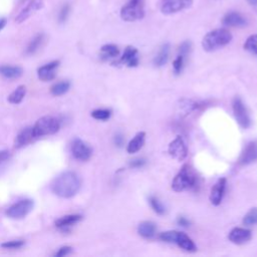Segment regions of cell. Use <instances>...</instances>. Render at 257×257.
Wrapping results in <instances>:
<instances>
[{
	"mask_svg": "<svg viewBox=\"0 0 257 257\" xmlns=\"http://www.w3.org/2000/svg\"><path fill=\"white\" fill-rule=\"evenodd\" d=\"M81 185L80 177L75 172L68 171L62 173L54 180L51 184V190L62 198H72L79 192Z\"/></svg>",
	"mask_w": 257,
	"mask_h": 257,
	"instance_id": "cell-1",
	"label": "cell"
},
{
	"mask_svg": "<svg viewBox=\"0 0 257 257\" xmlns=\"http://www.w3.org/2000/svg\"><path fill=\"white\" fill-rule=\"evenodd\" d=\"M232 40V34L229 30L219 28L208 32L202 40V46L206 51H214L226 46Z\"/></svg>",
	"mask_w": 257,
	"mask_h": 257,
	"instance_id": "cell-2",
	"label": "cell"
},
{
	"mask_svg": "<svg viewBox=\"0 0 257 257\" xmlns=\"http://www.w3.org/2000/svg\"><path fill=\"white\" fill-rule=\"evenodd\" d=\"M196 182L197 177L195 172L188 164H185L173 179L172 189L175 192H183L186 190H190L196 186Z\"/></svg>",
	"mask_w": 257,
	"mask_h": 257,
	"instance_id": "cell-3",
	"label": "cell"
},
{
	"mask_svg": "<svg viewBox=\"0 0 257 257\" xmlns=\"http://www.w3.org/2000/svg\"><path fill=\"white\" fill-rule=\"evenodd\" d=\"M61 128V123L57 118L45 116L40 118L32 127V132L35 139L56 134Z\"/></svg>",
	"mask_w": 257,
	"mask_h": 257,
	"instance_id": "cell-4",
	"label": "cell"
},
{
	"mask_svg": "<svg viewBox=\"0 0 257 257\" xmlns=\"http://www.w3.org/2000/svg\"><path fill=\"white\" fill-rule=\"evenodd\" d=\"M160 239L167 243H175L182 249L189 252H195L197 250V247L192 239L183 232L175 230L166 231L160 234Z\"/></svg>",
	"mask_w": 257,
	"mask_h": 257,
	"instance_id": "cell-5",
	"label": "cell"
},
{
	"mask_svg": "<svg viewBox=\"0 0 257 257\" xmlns=\"http://www.w3.org/2000/svg\"><path fill=\"white\" fill-rule=\"evenodd\" d=\"M145 16L144 0H130L121 9V17L123 20L132 22L143 19Z\"/></svg>",
	"mask_w": 257,
	"mask_h": 257,
	"instance_id": "cell-6",
	"label": "cell"
},
{
	"mask_svg": "<svg viewBox=\"0 0 257 257\" xmlns=\"http://www.w3.org/2000/svg\"><path fill=\"white\" fill-rule=\"evenodd\" d=\"M32 209L33 201L30 199H24L10 206L6 211V215L12 219H21L29 214Z\"/></svg>",
	"mask_w": 257,
	"mask_h": 257,
	"instance_id": "cell-7",
	"label": "cell"
},
{
	"mask_svg": "<svg viewBox=\"0 0 257 257\" xmlns=\"http://www.w3.org/2000/svg\"><path fill=\"white\" fill-rule=\"evenodd\" d=\"M232 109L234 113L235 120L239 124L240 127L243 129H247L251 125V120L249 117V114L247 112V109L245 105L243 104V101L240 97H235L232 102Z\"/></svg>",
	"mask_w": 257,
	"mask_h": 257,
	"instance_id": "cell-8",
	"label": "cell"
},
{
	"mask_svg": "<svg viewBox=\"0 0 257 257\" xmlns=\"http://www.w3.org/2000/svg\"><path fill=\"white\" fill-rule=\"evenodd\" d=\"M193 0H163L161 11L164 14H173L192 6Z\"/></svg>",
	"mask_w": 257,
	"mask_h": 257,
	"instance_id": "cell-9",
	"label": "cell"
},
{
	"mask_svg": "<svg viewBox=\"0 0 257 257\" xmlns=\"http://www.w3.org/2000/svg\"><path fill=\"white\" fill-rule=\"evenodd\" d=\"M168 153L171 157L177 161H183L186 159L188 155V149L185 141L181 136H177V138L170 143L168 147Z\"/></svg>",
	"mask_w": 257,
	"mask_h": 257,
	"instance_id": "cell-10",
	"label": "cell"
},
{
	"mask_svg": "<svg viewBox=\"0 0 257 257\" xmlns=\"http://www.w3.org/2000/svg\"><path fill=\"white\" fill-rule=\"evenodd\" d=\"M72 152L74 157L79 161H87L91 155L92 150L91 148L80 139H76L72 145Z\"/></svg>",
	"mask_w": 257,
	"mask_h": 257,
	"instance_id": "cell-11",
	"label": "cell"
},
{
	"mask_svg": "<svg viewBox=\"0 0 257 257\" xmlns=\"http://www.w3.org/2000/svg\"><path fill=\"white\" fill-rule=\"evenodd\" d=\"M226 185H227V180L225 178H221L212 187L211 193H210V202L214 205V206H218V205L221 204L225 194Z\"/></svg>",
	"mask_w": 257,
	"mask_h": 257,
	"instance_id": "cell-12",
	"label": "cell"
},
{
	"mask_svg": "<svg viewBox=\"0 0 257 257\" xmlns=\"http://www.w3.org/2000/svg\"><path fill=\"white\" fill-rule=\"evenodd\" d=\"M42 6H43V0H30V2L17 15V17L15 18V21L17 23L24 22L37 10L42 8Z\"/></svg>",
	"mask_w": 257,
	"mask_h": 257,
	"instance_id": "cell-13",
	"label": "cell"
},
{
	"mask_svg": "<svg viewBox=\"0 0 257 257\" xmlns=\"http://www.w3.org/2000/svg\"><path fill=\"white\" fill-rule=\"evenodd\" d=\"M257 161V142L249 143L239 158V164L242 166L249 165Z\"/></svg>",
	"mask_w": 257,
	"mask_h": 257,
	"instance_id": "cell-14",
	"label": "cell"
},
{
	"mask_svg": "<svg viewBox=\"0 0 257 257\" xmlns=\"http://www.w3.org/2000/svg\"><path fill=\"white\" fill-rule=\"evenodd\" d=\"M251 237H252V233L250 230L245 228H240V227L233 228L228 235L229 240L232 243L238 244V245L246 243L251 239Z\"/></svg>",
	"mask_w": 257,
	"mask_h": 257,
	"instance_id": "cell-15",
	"label": "cell"
},
{
	"mask_svg": "<svg viewBox=\"0 0 257 257\" xmlns=\"http://www.w3.org/2000/svg\"><path fill=\"white\" fill-rule=\"evenodd\" d=\"M120 63L129 68L137 67L139 65L138 49L134 46H127L121 60H120Z\"/></svg>",
	"mask_w": 257,
	"mask_h": 257,
	"instance_id": "cell-16",
	"label": "cell"
},
{
	"mask_svg": "<svg viewBox=\"0 0 257 257\" xmlns=\"http://www.w3.org/2000/svg\"><path fill=\"white\" fill-rule=\"evenodd\" d=\"M223 25L227 27H243L247 24V20L239 12H228L222 19Z\"/></svg>",
	"mask_w": 257,
	"mask_h": 257,
	"instance_id": "cell-17",
	"label": "cell"
},
{
	"mask_svg": "<svg viewBox=\"0 0 257 257\" xmlns=\"http://www.w3.org/2000/svg\"><path fill=\"white\" fill-rule=\"evenodd\" d=\"M60 66V62H53L49 63L43 67H41L38 70V78L42 81V82H48L54 80L56 78V71Z\"/></svg>",
	"mask_w": 257,
	"mask_h": 257,
	"instance_id": "cell-18",
	"label": "cell"
},
{
	"mask_svg": "<svg viewBox=\"0 0 257 257\" xmlns=\"http://www.w3.org/2000/svg\"><path fill=\"white\" fill-rule=\"evenodd\" d=\"M157 231V227L154 222L151 221H144L141 222L138 226V233L140 236L144 237V238H153L155 236Z\"/></svg>",
	"mask_w": 257,
	"mask_h": 257,
	"instance_id": "cell-19",
	"label": "cell"
},
{
	"mask_svg": "<svg viewBox=\"0 0 257 257\" xmlns=\"http://www.w3.org/2000/svg\"><path fill=\"white\" fill-rule=\"evenodd\" d=\"M145 140H146V133L145 132H139L128 144L127 146V152L129 154H134L137 153L138 151H140L144 144H145Z\"/></svg>",
	"mask_w": 257,
	"mask_h": 257,
	"instance_id": "cell-20",
	"label": "cell"
},
{
	"mask_svg": "<svg viewBox=\"0 0 257 257\" xmlns=\"http://www.w3.org/2000/svg\"><path fill=\"white\" fill-rule=\"evenodd\" d=\"M34 139H35V137H34L33 132H32V127L25 128V129L22 130V131L18 134V136L16 137V140H15V147H17V148L23 147V146L29 144L30 142H32Z\"/></svg>",
	"mask_w": 257,
	"mask_h": 257,
	"instance_id": "cell-21",
	"label": "cell"
},
{
	"mask_svg": "<svg viewBox=\"0 0 257 257\" xmlns=\"http://www.w3.org/2000/svg\"><path fill=\"white\" fill-rule=\"evenodd\" d=\"M81 220H82V216L81 215H68V216L62 217L59 220H57L56 225L60 229L66 230V229L74 226L75 224H77Z\"/></svg>",
	"mask_w": 257,
	"mask_h": 257,
	"instance_id": "cell-22",
	"label": "cell"
},
{
	"mask_svg": "<svg viewBox=\"0 0 257 257\" xmlns=\"http://www.w3.org/2000/svg\"><path fill=\"white\" fill-rule=\"evenodd\" d=\"M169 54H170V45L168 43L163 44L159 50V53L157 57L154 60V65L156 67H163L166 65L169 59Z\"/></svg>",
	"mask_w": 257,
	"mask_h": 257,
	"instance_id": "cell-23",
	"label": "cell"
},
{
	"mask_svg": "<svg viewBox=\"0 0 257 257\" xmlns=\"http://www.w3.org/2000/svg\"><path fill=\"white\" fill-rule=\"evenodd\" d=\"M0 74L6 79H17L22 75V69L19 67L3 66L0 67Z\"/></svg>",
	"mask_w": 257,
	"mask_h": 257,
	"instance_id": "cell-24",
	"label": "cell"
},
{
	"mask_svg": "<svg viewBox=\"0 0 257 257\" xmlns=\"http://www.w3.org/2000/svg\"><path fill=\"white\" fill-rule=\"evenodd\" d=\"M100 53L104 59H114L119 56L120 50L115 44H106L100 48Z\"/></svg>",
	"mask_w": 257,
	"mask_h": 257,
	"instance_id": "cell-25",
	"label": "cell"
},
{
	"mask_svg": "<svg viewBox=\"0 0 257 257\" xmlns=\"http://www.w3.org/2000/svg\"><path fill=\"white\" fill-rule=\"evenodd\" d=\"M26 93V87L24 86H19L9 96H8V100L11 104L17 105L20 104L22 101V99L24 98Z\"/></svg>",
	"mask_w": 257,
	"mask_h": 257,
	"instance_id": "cell-26",
	"label": "cell"
},
{
	"mask_svg": "<svg viewBox=\"0 0 257 257\" xmlns=\"http://www.w3.org/2000/svg\"><path fill=\"white\" fill-rule=\"evenodd\" d=\"M44 39V35L43 34H37L28 44L27 48H26V54L28 55H33L36 50H38V48L41 46L42 42Z\"/></svg>",
	"mask_w": 257,
	"mask_h": 257,
	"instance_id": "cell-27",
	"label": "cell"
},
{
	"mask_svg": "<svg viewBox=\"0 0 257 257\" xmlns=\"http://www.w3.org/2000/svg\"><path fill=\"white\" fill-rule=\"evenodd\" d=\"M244 49L247 50L250 54L257 55V34L250 35L246 39L244 43Z\"/></svg>",
	"mask_w": 257,
	"mask_h": 257,
	"instance_id": "cell-28",
	"label": "cell"
},
{
	"mask_svg": "<svg viewBox=\"0 0 257 257\" xmlns=\"http://www.w3.org/2000/svg\"><path fill=\"white\" fill-rule=\"evenodd\" d=\"M149 202H150V205H151L152 209H153L154 211H155L157 214H159V215L165 214L166 209H165V207L163 206V204L159 201L158 198H156L155 196H151V197L149 198Z\"/></svg>",
	"mask_w": 257,
	"mask_h": 257,
	"instance_id": "cell-29",
	"label": "cell"
},
{
	"mask_svg": "<svg viewBox=\"0 0 257 257\" xmlns=\"http://www.w3.org/2000/svg\"><path fill=\"white\" fill-rule=\"evenodd\" d=\"M70 83L68 82H62V83H59L55 86H51V93H53L54 95H62L64 93H66L69 89H70Z\"/></svg>",
	"mask_w": 257,
	"mask_h": 257,
	"instance_id": "cell-30",
	"label": "cell"
},
{
	"mask_svg": "<svg viewBox=\"0 0 257 257\" xmlns=\"http://www.w3.org/2000/svg\"><path fill=\"white\" fill-rule=\"evenodd\" d=\"M242 223L246 226L257 225V207L252 208L250 211L247 212L242 220Z\"/></svg>",
	"mask_w": 257,
	"mask_h": 257,
	"instance_id": "cell-31",
	"label": "cell"
},
{
	"mask_svg": "<svg viewBox=\"0 0 257 257\" xmlns=\"http://www.w3.org/2000/svg\"><path fill=\"white\" fill-rule=\"evenodd\" d=\"M111 111L110 110H106V109H98V110H94L91 113V117L95 120L98 121H107L110 119L111 117Z\"/></svg>",
	"mask_w": 257,
	"mask_h": 257,
	"instance_id": "cell-32",
	"label": "cell"
},
{
	"mask_svg": "<svg viewBox=\"0 0 257 257\" xmlns=\"http://www.w3.org/2000/svg\"><path fill=\"white\" fill-rule=\"evenodd\" d=\"M70 14H71V5L67 3V4H65V5L62 7V9H61V11H60L59 21H60L61 23L66 22L67 19L69 18Z\"/></svg>",
	"mask_w": 257,
	"mask_h": 257,
	"instance_id": "cell-33",
	"label": "cell"
},
{
	"mask_svg": "<svg viewBox=\"0 0 257 257\" xmlns=\"http://www.w3.org/2000/svg\"><path fill=\"white\" fill-rule=\"evenodd\" d=\"M184 59L185 57L182 56V55H179L177 57V59L174 61L173 63V69H174V72L176 75H179L182 70H183V66H184Z\"/></svg>",
	"mask_w": 257,
	"mask_h": 257,
	"instance_id": "cell-34",
	"label": "cell"
},
{
	"mask_svg": "<svg viewBox=\"0 0 257 257\" xmlns=\"http://www.w3.org/2000/svg\"><path fill=\"white\" fill-rule=\"evenodd\" d=\"M191 48H192V43H191V41H189V40H186V41H184L181 45H180V47H179V53H180V55H182V56H186V55H188L190 51H191Z\"/></svg>",
	"mask_w": 257,
	"mask_h": 257,
	"instance_id": "cell-35",
	"label": "cell"
},
{
	"mask_svg": "<svg viewBox=\"0 0 257 257\" xmlns=\"http://www.w3.org/2000/svg\"><path fill=\"white\" fill-rule=\"evenodd\" d=\"M10 158V154L8 151H0V170L8 162Z\"/></svg>",
	"mask_w": 257,
	"mask_h": 257,
	"instance_id": "cell-36",
	"label": "cell"
},
{
	"mask_svg": "<svg viewBox=\"0 0 257 257\" xmlns=\"http://www.w3.org/2000/svg\"><path fill=\"white\" fill-rule=\"evenodd\" d=\"M23 244H24V241H22V240H13V241L3 243L2 247L8 248V249H16V248L21 247Z\"/></svg>",
	"mask_w": 257,
	"mask_h": 257,
	"instance_id": "cell-37",
	"label": "cell"
},
{
	"mask_svg": "<svg viewBox=\"0 0 257 257\" xmlns=\"http://www.w3.org/2000/svg\"><path fill=\"white\" fill-rule=\"evenodd\" d=\"M146 164V160L143 158H136L134 160H131L129 165L131 168H141Z\"/></svg>",
	"mask_w": 257,
	"mask_h": 257,
	"instance_id": "cell-38",
	"label": "cell"
},
{
	"mask_svg": "<svg viewBox=\"0 0 257 257\" xmlns=\"http://www.w3.org/2000/svg\"><path fill=\"white\" fill-rule=\"evenodd\" d=\"M72 252V247L70 246H65V247H62L55 255L56 256H66L68 254H70Z\"/></svg>",
	"mask_w": 257,
	"mask_h": 257,
	"instance_id": "cell-39",
	"label": "cell"
},
{
	"mask_svg": "<svg viewBox=\"0 0 257 257\" xmlns=\"http://www.w3.org/2000/svg\"><path fill=\"white\" fill-rule=\"evenodd\" d=\"M177 223H178L180 226H182V227H188V226L190 225V221H189L186 217H184V216L178 217Z\"/></svg>",
	"mask_w": 257,
	"mask_h": 257,
	"instance_id": "cell-40",
	"label": "cell"
},
{
	"mask_svg": "<svg viewBox=\"0 0 257 257\" xmlns=\"http://www.w3.org/2000/svg\"><path fill=\"white\" fill-rule=\"evenodd\" d=\"M115 144H116L118 147H122V146L124 145V137H123V135L118 134V135L115 137Z\"/></svg>",
	"mask_w": 257,
	"mask_h": 257,
	"instance_id": "cell-41",
	"label": "cell"
},
{
	"mask_svg": "<svg viewBox=\"0 0 257 257\" xmlns=\"http://www.w3.org/2000/svg\"><path fill=\"white\" fill-rule=\"evenodd\" d=\"M6 19L5 18H0V31H1L3 28H4V26L6 25Z\"/></svg>",
	"mask_w": 257,
	"mask_h": 257,
	"instance_id": "cell-42",
	"label": "cell"
},
{
	"mask_svg": "<svg viewBox=\"0 0 257 257\" xmlns=\"http://www.w3.org/2000/svg\"><path fill=\"white\" fill-rule=\"evenodd\" d=\"M248 3L253 5V6H257V0H247Z\"/></svg>",
	"mask_w": 257,
	"mask_h": 257,
	"instance_id": "cell-43",
	"label": "cell"
}]
</instances>
